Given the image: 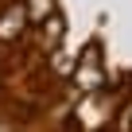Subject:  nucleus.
Listing matches in <instances>:
<instances>
[{
	"label": "nucleus",
	"mask_w": 132,
	"mask_h": 132,
	"mask_svg": "<svg viewBox=\"0 0 132 132\" xmlns=\"http://www.w3.org/2000/svg\"><path fill=\"white\" fill-rule=\"evenodd\" d=\"M109 82V70H105V58H101V47L97 43H86V51H78V62H74V74H70V86L89 97V93H101Z\"/></svg>",
	"instance_id": "obj_1"
},
{
	"label": "nucleus",
	"mask_w": 132,
	"mask_h": 132,
	"mask_svg": "<svg viewBox=\"0 0 132 132\" xmlns=\"http://www.w3.org/2000/svg\"><path fill=\"white\" fill-rule=\"evenodd\" d=\"M27 31H31L27 4H23V0H12V4H4V12H0V43H20Z\"/></svg>",
	"instance_id": "obj_2"
},
{
	"label": "nucleus",
	"mask_w": 132,
	"mask_h": 132,
	"mask_svg": "<svg viewBox=\"0 0 132 132\" xmlns=\"http://www.w3.org/2000/svg\"><path fill=\"white\" fill-rule=\"evenodd\" d=\"M35 31H39V51L54 54V51L62 47V39H66V16H62V12H54V16H51L47 23H39Z\"/></svg>",
	"instance_id": "obj_3"
},
{
	"label": "nucleus",
	"mask_w": 132,
	"mask_h": 132,
	"mask_svg": "<svg viewBox=\"0 0 132 132\" xmlns=\"http://www.w3.org/2000/svg\"><path fill=\"white\" fill-rule=\"evenodd\" d=\"M23 4H27V20H31V27L47 23V20L58 12V0H23Z\"/></svg>",
	"instance_id": "obj_4"
},
{
	"label": "nucleus",
	"mask_w": 132,
	"mask_h": 132,
	"mask_svg": "<svg viewBox=\"0 0 132 132\" xmlns=\"http://www.w3.org/2000/svg\"><path fill=\"white\" fill-rule=\"evenodd\" d=\"M97 132H113V128H109V124H101V128H97Z\"/></svg>",
	"instance_id": "obj_5"
}]
</instances>
